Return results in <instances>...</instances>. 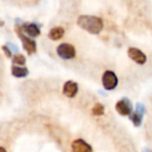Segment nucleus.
I'll return each instance as SVG.
<instances>
[{"label":"nucleus","instance_id":"1","mask_svg":"<svg viewBox=\"0 0 152 152\" xmlns=\"http://www.w3.org/2000/svg\"><path fill=\"white\" fill-rule=\"evenodd\" d=\"M77 25L92 34H98L103 29V20L96 16L83 15L77 19Z\"/></svg>","mask_w":152,"mask_h":152},{"label":"nucleus","instance_id":"2","mask_svg":"<svg viewBox=\"0 0 152 152\" xmlns=\"http://www.w3.org/2000/svg\"><path fill=\"white\" fill-rule=\"evenodd\" d=\"M15 30H16V34H17L18 37H19V39L21 40L22 44H23L24 50H26V52H27L28 54H34V53L37 51L36 41L28 38V37L23 32V30H22L21 26H20L19 24H16L15 25Z\"/></svg>","mask_w":152,"mask_h":152},{"label":"nucleus","instance_id":"3","mask_svg":"<svg viewBox=\"0 0 152 152\" xmlns=\"http://www.w3.org/2000/svg\"><path fill=\"white\" fill-rule=\"evenodd\" d=\"M101 81H102V86H103V88L106 91H112V90L116 89V87L118 86L119 79L116 74H115V72L107 70L102 75Z\"/></svg>","mask_w":152,"mask_h":152},{"label":"nucleus","instance_id":"4","mask_svg":"<svg viewBox=\"0 0 152 152\" xmlns=\"http://www.w3.org/2000/svg\"><path fill=\"white\" fill-rule=\"evenodd\" d=\"M56 52L57 55L63 59H72L76 55V50L74 46L68 43H63L58 45V47L56 48Z\"/></svg>","mask_w":152,"mask_h":152},{"label":"nucleus","instance_id":"5","mask_svg":"<svg viewBox=\"0 0 152 152\" xmlns=\"http://www.w3.org/2000/svg\"><path fill=\"white\" fill-rule=\"evenodd\" d=\"M116 110L121 116H130L132 113V104L128 98H122L116 103Z\"/></svg>","mask_w":152,"mask_h":152},{"label":"nucleus","instance_id":"6","mask_svg":"<svg viewBox=\"0 0 152 152\" xmlns=\"http://www.w3.org/2000/svg\"><path fill=\"white\" fill-rule=\"evenodd\" d=\"M146 112L145 105L143 103H137L135 105V110L131 113V115L129 116L131 122L133 123V125L137 127H139L142 124V121H143V116Z\"/></svg>","mask_w":152,"mask_h":152},{"label":"nucleus","instance_id":"7","mask_svg":"<svg viewBox=\"0 0 152 152\" xmlns=\"http://www.w3.org/2000/svg\"><path fill=\"white\" fill-rule=\"evenodd\" d=\"M127 54H128L129 58L131 61H133L134 63L139 64V65H144V64L147 61V56L144 52H142L140 49L134 48V47H130L128 48L127 51Z\"/></svg>","mask_w":152,"mask_h":152},{"label":"nucleus","instance_id":"8","mask_svg":"<svg viewBox=\"0 0 152 152\" xmlns=\"http://www.w3.org/2000/svg\"><path fill=\"white\" fill-rule=\"evenodd\" d=\"M63 93L68 98H74L78 93V85L73 80H68L63 87Z\"/></svg>","mask_w":152,"mask_h":152},{"label":"nucleus","instance_id":"9","mask_svg":"<svg viewBox=\"0 0 152 152\" xmlns=\"http://www.w3.org/2000/svg\"><path fill=\"white\" fill-rule=\"evenodd\" d=\"M22 30H23L24 34H26L28 37H31V38H37V37L40 36L41 29L40 26L37 23H29V22H26L23 23V25L21 26Z\"/></svg>","mask_w":152,"mask_h":152},{"label":"nucleus","instance_id":"10","mask_svg":"<svg viewBox=\"0 0 152 152\" xmlns=\"http://www.w3.org/2000/svg\"><path fill=\"white\" fill-rule=\"evenodd\" d=\"M72 152H93L92 147L86 141L81 139L72 142Z\"/></svg>","mask_w":152,"mask_h":152},{"label":"nucleus","instance_id":"11","mask_svg":"<svg viewBox=\"0 0 152 152\" xmlns=\"http://www.w3.org/2000/svg\"><path fill=\"white\" fill-rule=\"evenodd\" d=\"M11 71H12L13 76H15L17 78H23V77H26V76L29 74V71H28L27 68L20 67V66H16V65L12 66Z\"/></svg>","mask_w":152,"mask_h":152},{"label":"nucleus","instance_id":"12","mask_svg":"<svg viewBox=\"0 0 152 152\" xmlns=\"http://www.w3.org/2000/svg\"><path fill=\"white\" fill-rule=\"evenodd\" d=\"M65 34V29L61 26H56V27H53L50 29L48 34V37L53 41H57L59 39H61Z\"/></svg>","mask_w":152,"mask_h":152},{"label":"nucleus","instance_id":"13","mask_svg":"<svg viewBox=\"0 0 152 152\" xmlns=\"http://www.w3.org/2000/svg\"><path fill=\"white\" fill-rule=\"evenodd\" d=\"M12 61H13V65L16 66H24L26 63V57L24 56L23 54H16L13 56L12 58Z\"/></svg>","mask_w":152,"mask_h":152},{"label":"nucleus","instance_id":"14","mask_svg":"<svg viewBox=\"0 0 152 152\" xmlns=\"http://www.w3.org/2000/svg\"><path fill=\"white\" fill-rule=\"evenodd\" d=\"M92 114L94 116H102L104 114V106L101 103H96L92 108Z\"/></svg>","mask_w":152,"mask_h":152},{"label":"nucleus","instance_id":"15","mask_svg":"<svg viewBox=\"0 0 152 152\" xmlns=\"http://www.w3.org/2000/svg\"><path fill=\"white\" fill-rule=\"evenodd\" d=\"M2 51L4 52V54H5V56L7 57V58H13V55H12V51L10 50V47L7 46V45H3L2 47Z\"/></svg>","mask_w":152,"mask_h":152},{"label":"nucleus","instance_id":"16","mask_svg":"<svg viewBox=\"0 0 152 152\" xmlns=\"http://www.w3.org/2000/svg\"><path fill=\"white\" fill-rule=\"evenodd\" d=\"M0 152H7V151H5V149H4V148H3V147H1V148H0Z\"/></svg>","mask_w":152,"mask_h":152},{"label":"nucleus","instance_id":"17","mask_svg":"<svg viewBox=\"0 0 152 152\" xmlns=\"http://www.w3.org/2000/svg\"><path fill=\"white\" fill-rule=\"evenodd\" d=\"M145 152H146V151H145ZM148 152H150V151H148Z\"/></svg>","mask_w":152,"mask_h":152}]
</instances>
